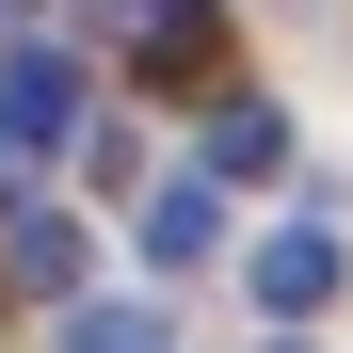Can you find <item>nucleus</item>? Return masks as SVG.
<instances>
[{
    "mask_svg": "<svg viewBox=\"0 0 353 353\" xmlns=\"http://www.w3.org/2000/svg\"><path fill=\"white\" fill-rule=\"evenodd\" d=\"M81 129V65L65 48H0V145H65Z\"/></svg>",
    "mask_w": 353,
    "mask_h": 353,
    "instance_id": "1",
    "label": "nucleus"
},
{
    "mask_svg": "<svg viewBox=\"0 0 353 353\" xmlns=\"http://www.w3.org/2000/svg\"><path fill=\"white\" fill-rule=\"evenodd\" d=\"M257 305H273V321L337 305V241H321V225H289V241H257Z\"/></svg>",
    "mask_w": 353,
    "mask_h": 353,
    "instance_id": "2",
    "label": "nucleus"
},
{
    "mask_svg": "<svg viewBox=\"0 0 353 353\" xmlns=\"http://www.w3.org/2000/svg\"><path fill=\"white\" fill-rule=\"evenodd\" d=\"M209 241H225V193H209V176H176V193H145V257H161V273H193Z\"/></svg>",
    "mask_w": 353,
    "mask_h": 353,
    "instance_id": "3",
    "label": "nucleus"
},
{
    "mask_svg": "<svg viewBox=\"0 0 353 353\" xmlns=\"http://www.w3.org/2000/svg\"><path fill=\"white\" fill-rule=\"evenodd\" d=\"M273 161H289V112L225 97V112H209V176H273Z\"/></svg>",
    "mask_w": 353,
    "mask_h": 353,
    "instance_id": "4",
    "label": "nucleus"
},
{
    "mask_svg": "<svg viewBox=\"0 0 353 353\" xmlns=\"http://www.w3.org/2000/svg\"><path fill=\"white\" fill-rule=\"evenodd\" d=\"M17 289H81V225L65 209H17Z\"/></svg>",
    "mask_w": 353,
    "mask_h": 353,
    "instance_id": "5",
    "label": "nucleus"
},
{
    "mask_svg": "<svg viewBox=\"0 0 353 353\" xmlns=\"http://www.w3.org/2000/svg\"><path fill=\"white\" fill-rule=\"evenodd\" d=\"M65 353H176V337H161L145 305H81V321H65Z\"/></svg>",
    "mask_w": 353,
    "mask_h": 353,
    "instance_id": "6",
    "label": "nucleus"
}]
</instances>
